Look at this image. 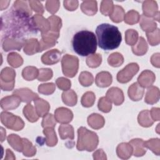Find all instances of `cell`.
<instances>
[{"label":"cell","mask_w":160,"mask_h":160,"mask_svg":"<svg viewBox=\"0 0 160 160\" xmlns=\"http://www.w3.org/2000/svg\"><path fill=\"white\" fill-rule=\"evenodd\" d=\"M1 30L7 38L22 39L24 36L37 32L30 15L13 8L1 16Z\"/></svg>","instance_id":"6da1fadb"},{"label":"cell","mask_w":160,"mask_h":160,"mask_svg":"<svg viewBox=\"0 0 160 160\" xmlns=\"http://www.w3.org/2000/svg\"><path fill=\"white\" fill-rule=\"evenodd\" d=\"M96 32L99 48L105 51L116 49L121 42L120 31L116 26L112 24H101L96 28Z\"/></svg>","instance_id":"7a4b0ae2"},{"label":"cell","mask_w":160,"mask_h":160,"mask_svg":"<svg viewBox=\"0 0 160 160\" xmlns=\"http://www.w3.org/2000/svg\"><path fill=\"white\" fill-rule=\"evenodd\" d=\"M74 51L81 56L94 54L97 49V39L94 32L82 30L76 32L72 38Z\"/></svg>","instance_id":"3957f363"},{"label":"cell","mask_w":160,"mask_h":160,"mask_svg":"<svg viewBox=\"0 0 160 160\" xmlns=\"http://www.w3.org/2000/svg\"><path fill=\"white\" fill-rule=\"evenodd\" d=\"M78 139L77 149L79 151H93L98 144V136L94 132L91 131L84 127H81L78 130Z\"/></svg>","instance_id":"277c9868"},{"label":"cell","mask_w":160,"mask_h":160,"mask_svg":"<svg viewBox=\"0 0 160 160\" xmlns=\"http://www.w3.org/2000/svg\"><path fill=\"white\" fill-rule=\"evenodd\" d=\"M63 74L69 78L74 77L78 70L79 59L76 56L66 54L61 60Z\"/></svg>","instance_id":"5b68a950"},{"label":"cell","mask_w":160,"mask_h":160,"mask_svg":"<svg viewBox=\"0 0 160 160\" xmlns=\"http://www.w3.org/2000/svg\"><path fill=\"white\" fill-rule=\"evenodd\" d=\"M1 121L6 127L14 131L21 130L24 126V123L21 118L8 112H1Z\"/></svg>","instance_id":"8992f818"},{"label":"cell","mask_w":160,"mask_h":160,"mask_svg":"<svg viewBox=\"0 0 160 160\" xmlns=\"http://www.w3.org/2000/svg\"><path fill=\"white\" fill-rule=\"evenodd\" d=\"M16 72L12 68L6 67L1 72V88L4 91H11L14 88Z\"/></svg>","instance_id":"52a82bcc"},{"label":"cell","mask_w":160,"mask_h":160,"mask_svg":"<svg viewBox=\"0 0 160 160\" xmlns=\"http://www.w3.org/2000/svg\"><path fill=\"white\" fill-rule=\"evenodd\" d=\"M138 71L139 66L137 63H130L118 73L117 80L121 83H126L133 78Z\"/></svg>","instance_id":"ba28073f"},{"label":"cell","mask_w":160,"mask_h":160,"mask_svg":"<svg viewBox=\"0 0 160 160\" xmlns=\"http://www.w3.org/2000/svg\"><path fill=\"white\" fill-rule=\"evenodd\" d=\"M143 15L148 18H153L154 19L159 21V12L157 2L155 1L147 0L142 3Z\"/></svg>","instance_id":"9c48e42d"},{"label":"cell","mask_w":160,"mask_h":160,"mask_svg":"<svg viewBox=\"0 0 160 160\" xmlns=\"http://www.w3.org/2000/svg\"><path fill=\"white\" fill-rule=\"evenodd\" d=\"M21 101V98L16 95L6 96L3 98L1 101V107L4 110H11L18 108Z\"/></svg>","instance_id":"30bf717a"},{"label":"cell","mask_w":160,"mask_h":160,"mask_svg":"<svg viewBox=\"0 0 160 160\" xmlns=\"http://www.w3.org/2000/svg\"><path fill=\"white\" fill-rule=\"evenodd\" d=\"M56 120L60 123H69L73 118V114L71 110L65 108H59L54 112Z\"/></svg>","instance_id":"8fae6325"},{"label":"cell","mask_w":160,"mask_h":160,"mask_svg":"<svg viewBox=\"0 0 160 160\" xmlns=\"http://www.w3.org/2000/svg\"><path fill=\"white\" fill-rule=\"evenodd\" d=\"M111 102L115 105L119 106L124 102V94L121 89L118 88L112 87L110 88L106 92V96Z\"/></svg>","instance_id":"7c38bea8"},{"label":"cell","mask_w":160,"mask_h":160,"mask_svg":"<svg viewBox=\"0 0 160 160\" xmlns=\"http://www.w3.org/2000/svg\"><path fill=\"white\" fill-rule=\"evenodd\" d=\"M25 42L26 40L24 39L7 38H5L3 41L2 48L5 51H9L14 49L20 51L22 46L24 45Z\"/></svg>","instance_id":"4fadbf2b"},{"label":"cell","mask_w":160,"mask_h":160,"mask_svg":"<svg viewBox=\"0 0 160 160\" xmlns=\"http://www.w3.org/2000/svg\"><path fill=\"white\" fill-rule=\"evenodd\" d=\"M35 27L41 32V34L47 33L51 29L50 22L42 15L36 14L32 18Z\"/></svg>","instance_id":"5bb4252c"},{"label":"cell","mask_w":160,"mask_h":160,"mask_svg":"<svg viewBox=\"0 0 160 160\" xmlns=\"http://www.w3.org/2000/svg\"><path fill=\"white\" fill-rule=\"evenodd\" d=\"M61 52L57 49H52L45 52L41 57V61L46 65H51L58 62L60 60Z\"/></svg>","instance_id":"9a60e30c"},{"label":"cell","mask_w":160,"mask_h":160,"mask_svg":"<svg viewBox=\"0 0 160 160\" xmlns=\"http://www.w3.org/2000/svg\"><path fill=\"white\" fill-rule=\"evenodd\" d=\"M12 94L18 96L21 98V101L24 102H29L32 100H36V99L39 98L38 95L36 93L32 92L28 88H21L16 89Z\"/></svg>","instance_id":"2e32d148"},{"label":"cell","mask_w":160,"mask_h":160,"mask_svg":"<svg viewBox=\"0 0 160 160\" xmlns=\"http://www.w3.org/2000/svg\"><path fill=\"white\" fill-rule=\"evenodd\" d=\"M155 79V74L152 71L145 70L141 73L138 78V81L142 88H148L153 84Z\"/></svg>","instance_id":"e0dca14e"},{"label":"cell","mask_w":160,"mask_h":160,"mask_svg":"<svg viewBox=\"0 0 160 160\" xmlns=\"http://www.w3.org/2000/svg\"><path fill=\"white\" fill-rule=\"evenodd\" d=\"M144 89L138 82L133 83L128 89V96L129 98L134 101H139L144 95Z\"/></svg>","instance_id":"ac0fdd59"},{"label":"cell","mask_w":160,"mask_h":160,"mask_svg":"<svg viewBox=\"0 0 160 160\" xmlns=\"http://www.w3.org/2000/svg\"><path fill=\"white\" fill-rule=\"evenodd\" d=\"M112 80V76L109 72L102 71L97 74L95 82L98 87L106 88L111 84Z\"/></svg>","instance_id":"d6986e66"},{"label":"cell","mask_w":160,"mask_h":160,"mask_svg":"<svg viewBox=\"0 0 160 160\" xmlns=\"http://www.w3.org/2000/svg\"><path fill=\"white\" fill-rule=\"evenodd\" d=\"M139 19L140 26L144 31L146 32V33L151 32L156 29L157 24L155 22L154 19L146 17L142 14L140 16Z\"/></svg>","instance_id":"ffe728a7"},{"label":"cell","mask_w":160,"mask_h":160,"mask_svg":"<svg viewBox=\"0 0 160 160\" xmlns=\"http://www.w3.org/2000/svg\"><path fill=\"white\" fill-rule=\"evenodd\" d=\"M24 46V52L28 55H32L39 52V42L37 39L32 38L26 40Z\"/></svg>","instance_id":"44dd1931"},{"label":"cell","mask_w":160,"mask_h":160,"mask_svg":"<svg viewBox=\"0 0 160 160\" xmlns=\"http://www.w3.org/2000/svg\"><path fill=\"white\" fill-rule=\"evenodd\" d=\"M81 9L84 14L88 16H93L98 11L97 2L91 0L84 1L81 4Z\"/></svg>","instance_id":"7402d4cb"},{"label":"cell","mask_w":160,"mask_h":160,"mask_svg":"<svg viewBox=\"0 0 160 160\" xmlns=\"http://www.w3.org/2000/svg\"><path fill=\"white\" fill-rule=\"evenodd\" d=\"M34 104L35 109L37 112L38 115L39 117L45 116L50 109V106L49 103L45 100L41 98L36 99L34 101Z\"/></svg>","instance_id":"603a6c76"},{"label":"cell","mask_w":160,"mask_h":160,"mask_svg":"<svg viewBox=\"0 0 160 160\" xmlns=\"http://www.w3.org/2000/svg\"><path fill=\"white\" fill-rule=\"evenodd\" d=\"M159 99V90L155 86L150 87L146 94L144 101L149 104H153L158 101Z\"/></svg>","instance_id":"cb8c5ba5"},{"label":"cell","mask_w":160,"mask_h":160,"mask_svg":"<svg viewBox=\"0 0 160 160\" xmlns=\"http://www.w3.org/2000/svg\"><path fill=\"white\" fill-rule=\"evenodd\" d=\"M88 122L92 128L98 129L104 126L105 121L102 116L94 113L88 118Z\"/></svg>","instance_id":"d4e9b609"},{"label":"cell","mask_w":160,"mask_h":160,"mask_svg":"<svg viewBox=\"0 0 160 160\" xmlns=\"http://www.w3.org/2000/svg\"><path fill=\"white\" fill-rule=\"evenodd\" d=\"M132 152V148L129 143H121L117 147V154L121 159H128L131 157Z\"/></svg>","instance_id":"484cf974"},{"label":"cell","mask_w":160,"mask_h":160,"mask_svg":"<svg viewBox=\"0 0 160 160\" xmlns=\"http://www.w3.org/2000/svg\"><path fill=\"white\" fill-rule=\"evenodd\" d=\"M129 144L134 149V155L136 156H143L146 150L144 149V141L141 139H134L130 141Z\"/></svg>","instance_id":"4316f807"},{"label":"cell","mask_w":160,"mask_h":160,"mask_svg":"<svg viewBox=\"0 0 160 160\" xmlns=\"http://www.w3.org/2000/svg\"><path fill=\"white\" fill-rule=\"evenodd\" d=\"M137 44L132 46V51L137 56H142L148 51V44L142 37H140L137 41Z\"/></svg>","instance_id":"83f0119b"},{"label":"cell","mask_w":160,"mask_h":160,"mask_svg":"<svg viewBox=\"0 0 160 160\" xmlns=\"http://www.w3.org/2000/svg\"><path fill=\"white\" fill-rule=\"evenodd\" d=\"M43 133L45 134L46 143L48 146H54L58 142V138L56 134V132L54 130V128H45L43 130Z\"/></svg>","instance_id":"f1b7e54d"},{"label":"cell","mask_w":160,"mask_h":160,"mask_svg":"<svg viewBox=\"0 0 160 160\" xmlns=\"http://www.w3.org/2000/svg\"><path fill=\"white\" fill-rule=\"evenodd\" d=\"M139 124L143 127H149L152 125L154 121L151 117L150 111L148 110H144L141 111L138 118Z\"/></svg>","instance_id":"f546056e"},{"label":"cell","mask_w":160,"mask_h":160,"mask_svg":"<svg viewBox=\"0 0 160 160\" xmlns=\"http://www.w3.org/2000/svg\"><path fill=\"white\" fill-rule=\"evenodd\" d=\"M77 95L73 90H67L62 94V99L64 104L73 106L77 103Z\"/></svg>","instance_id":"4dcf8cb0"},{"label":"cell","mask_w":160,"mask_h":160,"mask_svg":"<svg viewBox=\"0 0 160 160\" xmlns=\"http://www.w3.org/2000/svg\"><path fill=\"white\" fill-rule=\"evenodd\" d=\"M8 141L9 144L16 151L21 152L23 150L22 138H21L17 134H10L8 137Z\"/></svg>","instance_id":"1f68e13d"},{"label":"cell","mask_w":160,"mask_h":160,"mask_svg":"<svg viewBox=\"0 0 160 160\" xmlns=\"http://www.w3.org/2000/svg\"><path fill=\"white\" fill-rule=\"evenodd\" d=\"M59 133L62 139H74V129L69 124H62L59 127Z\"/></svg>","instance_id":"d6a6232c"},{"label":"cell","mask_w":160,"mask_h":160,"mask_svg":"<svg viewBox=\"0 0 160 160\" xmlns=\"http://www.w3.org/2000/svg\"><path fill=\"white\" fill-rule=\"evenodd\" d=\"M31 104H27L23 109V114L26 118L30 122H34L38 121L39 116L37 114L36 111Z\"/></svg>","instance_id":"836d02e7"},{"label":"cell","mask_w":160,"mask_h":160,"mask_svg":"<svg viewBox=\"0 0 160 160\" xmlns=\"http://www.w3.org/2000/svg\"><path fill=\"white\" fill-rule=\"evenodd\" d=\"M124 9L120 6L115 5L112 12L109 15V18L114 22H120L124 19Z\"/></svg>","instance_id":"e575fe53"},{"label":"cell","mask_w":160,"mask_h":160,"mask_svg":"<svg viewBox=\"0 0 160 160\" xmlns=\"http://www.w3.org/2000/svg\"><path fill=\"white\" fill-rule=\"evenodd\" d=\"M22 75L26 80L32 81L38 76L39 70L34 66H28L23 69Z\"/></svg>","instance_id":"d590c367"},{"label":"cell","mask_w":160,"mask_h":160,"mask_svg":"<svg viewBox=\"0 0 160 160\" xmlns=\"http://www.w3.org/2000/svg\"><path fill=\"white\" fill-rule=\"evenodd\" d=\"M8 63L14 68H18L23 63V59L21 56L16 52H11L8 56Z\"/></svg>","instance_id":"8d00e7d4"},{"label":"cell","mask_w":160,"mask_h":160,"mask_svg":"<svg viewBox=\"0 0 160 160\" xmlns=\"http://www.w3.org/2000/svg\"><path fill=\"white\" fill-rule=\"evenodd\" d=\"M108 62L109 64L112 67H118L123 63L124 58L121 54L119 52H114L109 56Z\"/></svg>","instance_id":"74e56055"},{"label":"cell","mask_w":160,"mask_h":160,"mask_svg":"<svg viewBox=\"0 0 160 160\" xmlns=\"http://www.w3.org/2000/svg\"><path fill=\"white\" fill-rule=\"evenodd\" d=\"M139 18L140 16L138 12L135 10H131L125 14L124 21L128 24H134L138 22Z\"/></svg>","instance_id":"f35d334b"},{"label":"cell","mask_w":160,"mask_h":160,"mask_svg":"<svg viewBox=\"0 0 160 160\" xmlns=\"http://www.w3.org/2000/svg\"><path fill=\"white\" fill-rule=\"evenodd\" d=\"M23 142V150L22 152L24 156H32L36 154V149L32 143L26 138H22Z\"/></svg>","instance_id":"ab89813d"},{"label":"cell","mask_w":160,"mask_h":160,"mask_svg":"<svg viewBox=\"0 0 160 160\" xmlns=\"http://www.w3.org/2000/svg\"><path fill=\"white\" fill-rule=\"evenodd\" d=\"M48 19L50 22V26H51L50 31L52 32H59V30L62 26L61 19L58 16L52 15L49 17Z\"/></svg>","instance_id":"60d3db41"},{"label":"cell","mask_w":160,"mask_h":160,"mask_svg":"<svg viewBox=\"0 0 160 160\" xmlns=\"http://www.w3.org/2000/svg\"><path fill=\"white\" fill-rule=\"evenodd\" d=\"M138 40V33L134 29H128L125 32V41L126 42L129 44L133 46Z\"/></svg>","instance_id":"b9f144b4"},{"label":"cell","mask_w":160,"mask_h":160,"mask_svg":"<svg viewBox=\"0 0 160 160\" xmlns=\"http://www.w3.org/2000/svg\"><path fill=\"white\" fill-rule=\"evenodd\" d=\"M95 95L92 92L88 91L84 93L81 98V104L84 107L89 108L93 105L95 101Z\"/></svg>","instance_id":"7bdbcfd3"},{"label":"cell","mask_w":160,"mask_h":160,"mask_svg":"<svg viewBox=\"0 0 160 160\" xmlns=\"http://www.w3.org/2000/svg\"><path fill=\"white\" fill-rule=\"evenodd\" d=\"M79 81L83 86H89L93 82V76L88 71L82 72L79 77Z\"/></svg>","instance_id":"ee69618b"},{"label":"cell","mask_w":160,"mask_h":160,"mask_svg":"<svg viewBox=\"0 0 160 160\" xmlns=\"http://www.w3.org/2000/svg\"><path fill=\"white\" fill-rule=\"evenodd\" d=\"M159 139L158 138L151 139L147 141H144V146L151 149V151L157 155L159 154Z\"/></svg>","instance_id":"f6af8a7d"},{"label":"cell","mask_w":160,"mask_h":160,"mask_svg":"<svg viewBox=\"0 0 160 160\" xmlns=\"http://www.w3.org/2000/svg\"><path fill=\"white\" fill-rule=\"evenodd\" d=\"M102 61V57L99 54H96L88 56L86 59V64L90 68L98 67Z\"/></svg>","instance_id":"bcb514c9"},{"label":"cell","mask_w":160,"mask_h":160,"mask_svg":"<svg viewBox=\"0 0 160 160\" xmlns=\"http://www.w3.org/2000/svg\"><path fill=\"white\" fill-rule=\"evenodd\" d=\"M28 2V1H16L13 4V8L31 16L32 14V11L29 8Z\"/></svg>","instance_id":"7dc6e473"},{"label":"cell","mask_w":160,"mask_h":160,"mask_svg":"<svg viewBox=\"0 0 160 160\" xmlns=\"http://www.w3.org/2000/svg\"><path fill=\"white\" fill-rule=\"evenodd\" d=\"M114 6L112 1H102L100 6V11L104 16H109L113 11Z\"/></svg>","instance_id":"c3c4849f"},{"label":"cell","mask_w":160,"mask_h":160,"mask_svg":"<svg viewBox=\"0 0 160 160\" xmlns=\"http://www.w3.org/2000/svg\"><path fill=\"white\" fill-rule=\"evenodd\" d=\"M159 29H156L151 32L146 33V36L149 44L151 46H156L159 43L160 37H159Z\"/></svg>","instance_id":"681fc988"},{"label":"cell","mask_w":160,"mask_h":160,"mask_svg":"<svg viewBox=\"0 0 160 160\" xmlns=\"http://www.w3.org/2000/svg\"><path fill=\"white\" fill-rule=\"evenodd\" d=\"M98 108L104 112H108L112 108L111 102L106 97H102L99 100Z\"/></svg>","instance_id":"f907efd6"},{"label":"cell","mask_w":160,"mask_h":160,"mask_svg":"<svg viewBox=\"0 0 160 160\" xmlns=\"http://www.w3.org/2000/svg\"><path fill=\"white\" fill-rule=\"evenodd\" d=\"M56 89V86L54 83H46L42 84L38 87V91L43 94L49 95L54 92Z\"/></svg>","instance_id":"816d5d0a"},{"label":"cell","mask_w":160,"mask_h":160,"mask_svg":"<svg viewBox=\"0 0 160 160\" xmlns=\"http://www.w3.org/2000/svg\"><path fill=\"white\" fill-rule=\"evenodd\" d=\"M52 77V71L51 69L42 68L39 71L38 79L40 81H45L50 79Z\"/></svg>","instance_id":"f5cc1de1"},{"label":"cell","mask_w":160,"mask_h":160,"mask_svg":"<svg viewBox=\"0 0 160 160\" xmlns=\"http://www.w3.org/2000/svg\"><path fill=\"white\" fill-rule=\"evenodd\" d=\"M56 122L55 117L54 118L52 114H48L44 117L41 125L44 128H48V127L54 128L56 126Z\"/></svg>","instance_id":"db71d44e"},{"label":"cell","mask_w":160,"mask_h":160,"mask_svg":"<svg viewBox=\"0 0 160 160\" xmlns=\"http://www.w3.org/2000/svg\"><path fill=\"white\" fill-rule=\"evenodd\" d=\"M60 2L59 1H47L46 2V8L47 11L51 13L55 14L59 9Z\"/></svg>","instance_id":"11a10c76"},{"label":"cell","mask_w":160,"mask_h":160,"mask_svg":"<svg viewBox=\"0 0 160 160\" xmlns=\"http://www.w3.org/2000/svg\"><path fill=\"white\" fill-rule=\"evenodd\" d=\"M56 85L58 87L64 91L68 90L71 87V81L64 78H59L56 79Z\"/></svg>","instance_id":"9f6ffc18"},{"label":"cell","mask_w":160,"mask_h":160,"mask_svg":"<svg viewBox=\"0 0 160 160\" xmlns=\"http://www.w3.org/2000/svg\"><path fill=\"white\" fill-rule=\"evenodd\" d=\"M29 5L32 10L34 11L39 13L43 14L44 13V8L42 3L39 1H28Z\"/></svg>","instance_id":"6f0895ef"},{"label":"cell","mask_w":160,"mask_h":160,"mask_svg":"<svg viewBox=\"0 0 160 160\" xmlns=\"http://www.w3.org/2000/svg\"><path fill=\"white\" fill-rule=\"evenodd\" d=\"M64 7L68 11H74L78 7V1H64L63 2Z\"/></svg>","instance_id":"680465c9"},{"label":"cell","mask_w":160,"mask_h":160,"mask_svg":"<svg viewBox=\"0 0 160 160\" xmlns=\"http://www.w3.org/2000/svg\"><path fill=\"white\" fill-rule=\"evenodd\" d=\"M151 116H152L153 121H159V108H153L151 109Z\"/></svg>","instance_id":"91938a15"},{"label":"cell","mask_w":160,"mask_h":160,"mask_svg":"<svg viewBox=\"0 0 160 160\" xmlns=\"http://www.w3.org/2000/svg\"><path fill=\"white\" fill-rule=\"evenodd\" d=\"M151 61L154 66L159 68V53H156L153 54V56L151 57Z\"/></svg>","instance_id":"94428289"},{"label":"cell","mask_w":160,"mask_h":160,"mask_svg":"<svg viewBox=\"0 0 160 160\" xmlns=\"http://www.w3.org/2000/svg\"><path fill=\"white\" fill-rule=\"evenodd\" d=\"M1 142H2L3 141H4V139L6 138V132L3 134L2 132H3V131H2V128H1Z\"/></svg>","instance_id":"6125c7cd"}]
</instances>
